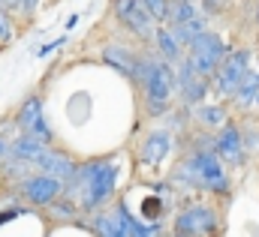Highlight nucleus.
<instances>
[{
	"mask_svg": "<svg viewBox=\"0 0 259 237\" xmlns=\"http://www.w3.org/2000/svg\"><path fill=\"white\" fill-rule=\"evenodd\" d=\"M115 183H118V165L112 159L84 162L64 183V198L78 204V213H94L115 195Z\"/></svg>",
	"mask_w": 259,
	"mask_h": 237,
	"instance_id": "f257e3e1",
	"label": "nucleus"
},
{
	"mask_svg": "<svg viewBox=\"0 0 259 237\" xmlns=\"http://www.w3.org/2000/svg\"><path fill=\"white\" fill-rule=\"evenodd\" d=\"M139 81L145 90V102L154 114H163L169 108V99L175 93V72L166 60H142Z\"/></svg>",
	"mask_w": 259,
	"mask_h": 237,
	"instance_id": "f03ea898",
	"label": "nucleus"
},
{
	"mask_svg": "<svg viewBox=\"0 0 259 237\" xmlns=\"http://www.w3.org/2000/svg\"><path fill=\"white\" fill-rule=\"evenodd\" d=\"M178 174L181 177H190L193 186L211 189V192H226L229 189V177L223 171V162L214 156V150H196L193 156L181 165Z\"/></svg>",
	"mask_w": 259,
	"mask_h": 237,
	"instance_id": "7ed1b4c3",
	"label": "nucleus"
},
{
	"mask_svg": "<svg viewBox=\"0 0 259 237\" xmlns=\"http://www.w3.org/2000/svg\"><path fill=\"white\" fill-rule=\"evenodd\" d=\"M229 54V48H226V42L217 36V33H202V36H196L193 42H190V54H187V66L193 69L196 75H202V78H214V72L220 69V63L226 60Z\"/></svg>",
	"mask_w": 259,
	"mask_h": 237,
	"instance_id": "20e7f679",
	"label": "nucleus"
},
{
	"mask_svg": "<svg viewBox=\"0 0 259 237\" xmlns=\"http://www.w3.org/2000/svg\"><path fill=\"white\" fill-rule=\"evenodd\" d=\"M220 219L208 204H193L175 216V237H217Z\"/></svg>",
	"mask_w": 259,
	"mask_h": 237,
	"instance_id": "39448f33",
	"label": "nucleus"
},
{
	"mask_svg": "<svg viewBox=\"0 0 259 237\" xmlns=\"http://www.w3.org/2000/svg\"><path fill=\"white\" fill-rule=\"evenodd\" d=\"M15 186H18V195L27 204H33V207H49V204H55L64 195V183L61 180L49 177V174H39V171L27 174V177L21 180V183H15Z\"/></svg>",
	"mask_w": 259,
	"mask_h": 237,
	"instance_id": "423d86ee",
	"label": "nucleus"
},
{
	"mask_svg": "<svg viewBox=\"0 0 259 237\" xmlns=\"http://www.w3.org/2000/svg\"><path fill=\"white\" fill-rule=\"evenodd\" d=\"M115 15L139 39H154V18L148 15L142 0H115Z\"/></svg>",
	"mask_w": 259,
	"mask_h": 237,
	"instance_id": "0eeeda50",
	"label": "nucleus"
},
{
	"mask_svg": "<svg viewBox=\"0 0 259 237\" xmlns=\"http://www.w3.org/2000/svg\"><path fill=\"white\" fill-rule=\"evenodd\" d=\"M244 75H247V51L238 48V51H229L226 60L220 63V69L214 72V84H217V90L223 96H235Z\"/></svg>",
	"mask_w": 259,
	"mask_h": 237,
	"instance_id": "6e6552de",
	"label": "nucleus"
},
{
	"mask_svg": "<svg viewBox=\"0 0 259 237\" xmlns=\"http://www.w3.org/2000/svg\"><path fill=\"white\" fill-rule=\"evenodd\" d=\"M33 168L39 171V174H49V177H58L61 183L75 174V168H78V162L64 153V150H58V147H46L39 156H36V162H33Z\"/></svg>",
	"mask_w": 259,
	"mask_h": 237,
	"instance_id": "1a4fd4ad",
	"label": "nucleus"
},
{
	"mask_svg": "<svg viewBox=\"0 0 259 237\" xmlns=\"http://www.w3.org/2000/svg\"><path fill=\"white\" fill-rule=\"evenodd\" d=\"M214 156L220 159V162H229V165H238L241 162V156H244V138H241V129L238 126H232V123H226L217 135H214Z\"/></svg>",
	"mask_w": 259,
	"mask_h": 237,
	"instance_id": "9d476101",
	"label": "nucleus"
},
{
	"mask_svg": "<svg viewBox=\"0 0 259 237\" xmlns=\"http://www.w3.org/2000/svg\"><path fill=\"white\" fill-rule=\"evenodd\" d=\"M208 78H202V75H196L193 69L184 63L181 66V72L175 75V90H181V99L187 102V105H199L202 99H205V93H208Z\"/></svg>",
	"mask_w": 259,
	"mask_h": 237,
	"instance_id": "9b49d317",
	"label": "nucleus"
},
{
	"mask_svg": "<svg viewBox=\"0 0 259 237\" xmlns=\"http://www.w3.org/2000/svg\"><path fill=\"white\" fill-rule=\"evenodd\" d=\"M46 150V144L42 141H36L33 135H27V132H18L12 141H9V150H6V159L9 162H24V165H30L33 168V162H36V156Z\"/></svg>",
	"mask_w": 259,
	"mask_h": 237,
	"instance_id": "f8f14e48",
	"label": "nucleus"
},
{
	"mask_svg": "<svg viewBox=\"0 0 259 237\" xmlns=\"http://www.w3.org/2000/svg\"><path fill=\"white\" fill-rule=\"evenodd\" d=\"M103 60H106L112 69H118L121 75H127L130 81H139L142 60L136 57L130 48H124V45H106V48H103Z\"/></svg>",
	"mask_w": 259,
	"mask_h": 237,
	"instance_id": "ddd939ff",
	"label": "nucleus"
},
{
	"mask_svg": "<svg viewBox=\"0 0 259 237\" xmlns=\"http://www.w3.org/2000/svg\"><path fill=\"white\" fill-rule=\"evenodd\" d=\"M46 120V108H42V96H27L21 105H18V111H15V129L18 132H30L36 123H42Z\"/></svg>",
	"mask_w": 259,
	"mask_h": 237,
	"instance_id": "4468645a",
	"label": "nucleus"
},
{
	"mask_svg": "<svg viewBox=\"0 0 259 237\" xmlns=\"http://www.w3.org/2000/svg\"><path fill=\"white\" fill-rule=\"evenodd\" d=\"M169 150H172V135L169 132H151L142 144V162L145 165H160Z\"/></svg>",
	"mask_w": 259,
	"mask_h": 237,
	"instance_id": "2eb2a0df",
	"label": "nucleus"
},
{
	"mask_svg": "<svg viewBox=\"0 0 259 237\" xmlns=\"http://www.w3.org/2000/svg\"><path fill=\"white\" fill-rule=\"evenodd\" d=\"M154 39H157V51L169 60H178L181 54V42H178V36L172 33V27H160V30H154Z\"/></svg>",
	"mask_w": 259,
	"mask_h": 237,
	"instance_id": "dca6fc26",
	"label": "nucleus"
},
{
	"mask_svg": "<svg viewBox=\"0 0 259 237\" xmlns=\"http://www.w3.org/2000/svg\"><path fill=\"white\" fill-rule=\"evenodd\" d=\"M256 96H259V75L247 69V75L241 78V84L235 90V99H238V105H250V102H256Z\"/></svg>",
	"mask_w": 259,
	"mask_h": 237,
	"instance_id": "f3484780",
	"label": "nucleus"
},
{
	"mask_svg": "<svg viewBox=\"0 0 259 237\" xmlns=\"http://www.w3.org/2000/svg\"><path fill=\"white\" fill-rule=\"evenodd\" d=\"M193 18H199L196 15V6L190 3V0H172L169 3V21L178 27V24H187V21H193Z\"/></svg>",
	"mask_w": 259,
	"mask_h": 237,
	"instance_id": "a211bd4d",
	"label": "nucleus"
},
{
	"mask_svg": "<svg viewBox=\"0 0 259 237\" xmlns=\"http://www.w3.org/2000/svg\"><path fill=\"white\" fill-rule=\"evenodd\" d=\"M49 213H52V219H58V222H75V216H78V204L61 195L55 204H49Z\"/></svg>",
	"mask_w": 259,
	"mask_h": 237,
	"instance_id": "6ab92c4d",
	"label": "nucleus"
},
{
	"mask_svg": "<svg viewBox=\"0 0 259 237\" xmlns=\"http://www.w3.org/2000/svg\"><path fill=\"white\" fill-rule=\"evenodd\" d=\"M169 3L172 0H142V6L148 9V15L160 24H169Z\"/></svg>",
	"mask_w": 259,
	"mask_h": 237,
	"instance_id": "aec40b11",
	"label": "nucleus"
},
{
	"mask_svg": "<svg viewBox=\"0 0 259 237\" xmlns=\"http://www.w3.org/2000/svg\"><path fill=\"white\" fill-rule=\"evenodd\" d=\"M15 36V24H12V12L0 3V45H9Z\"/></svg>",
	"mask_w": 259,
	"mask_h": 237,
	"instance_id": "412c9836",
	"label": "nucleus"
},
{
	"mask_svg": "<svg viewBox=\"0 0 259 237\" xmlns=\"http://www.w3.org/2000/svg\"><path fill=\"white\" fill-rule=\"evenodd\" d=\"M199 120L205 123V126H220L223 129V108H217V105H202L199 108Z\"/></svg>",
	"mask_w": 259,
	"mask_h": 237,
	"instance_id": "4be33fe9",
	"label": "nucleus"
},
{
	"mask_svg": "<svg viewBox=\"0 0 259 237\" xmlns=\"http://www.w3.org/2000/svg\"><path fill=\"white\" fill-rule=\"evenodd\" d=\"M39 3H42V0H15L12 12H15V15H24V18H30V15L39 9Z\"/></svg>",
	"mask_w": 259,
	"mask_h": 237,
	"instance_id": "5701e85b",
	"label": "nucleus"
},
{
	"mask_svg": "<svg viewBox=\"0 0 259 237\" xmlns=\"http://www.w3.org/2000/svg\"><path fill=\"white\" fill-rule=\"evenodd\" d=\"M64 42H66V36H61V39H52V42H46V45H39V51H36V54H39V57H49V54H52L55 48H61Z\"/></svg>",
	"mask_w": 259,
	"mask_h": 237,
	"instance_id": "b1692460",
	"label": "nucleus"
},
{
	"mask_svg": "<svg viewBox=\"0 0 259 237\" xmlns=\"http://www.w3.org/2000/svg\"><path fill=\"white\" fill-rule=\"evenodd\" d=\"M226 3L229 0H205V9L208 12H220V9H226Z\"/></svg>",
	"mask_w": 259,
	"mask_h": 237,
	"instance_id": "393cba45",
	"label": "nucleus"
},
{
	"mask_svg": "<svg viewBox=\"0 0 259 237\" xmlns=\"http://www.w3.org/2000/svg\"><path fill=\"white\" fill-rule=\"evenodd\" d=\"M6 150H9V141H6V138H0V165L6 162Z\"/></svg>",
	"mask_w": 259,
	"mask_h": 237,
	"instance_id": "a878e982",
	"label": "nucleus"
},
{
	"mask_svg": "<svg viewBox=\"0 0 259 237\" xmlns=\"http://www.w3.org/2000/svg\"><path fill=\"white\" fill-rule=\"evenodd\" d=\"M75 24H78V15H69V18H66V30H72Z\"/></svg>",
	"mask_w": 259,
	"mask_h": 237,
	"instance_id": "bb28decb",
	"label": "nucleus"
},
{
	"mask_svg": "<svg viewBox=\"0 0 259 237\" xmlns=\"http://www.w3.org/2000/svg\"><path fill=\"white\" fill-rule=\"evenodd\" d=\"M0 3H3V6H6L9 12H12V6H15V0H0Z\"/></svg>",
	"mask_w": 259,
	"mask_h": 237,
	"instance_id": "cd10ccee",
	"label": "nucleus"
},
{
	"mask_svg": "<svg viewBox=\"0 0 259 237\" xmlns=\"http://www.w3.org/2000/svg\"><path fill=\"white\" fill-rule=\"evenodd\" d=\"M256 21H259V6H256Z\"/></svg>",
	"mask_w": 259,
	"mask_h": 237,
	"instance_id": "c85d7f7f",
	"label": "nucleus"
},
{
	"mask_svg": "<svg viewBox=\"0 0 259 237\" xmlns=\"http://www.w3.org/2000/svg\"><path fill=\"white\" fill-rule=\"evenodd\" d=\"M256 105H259V96H256Z\"/></svg>",
	"mask_w": 259,
	"mask_h": 237,
	"instance_id": "c756f323",
	"label": "nucleus"
}]
</instances>
